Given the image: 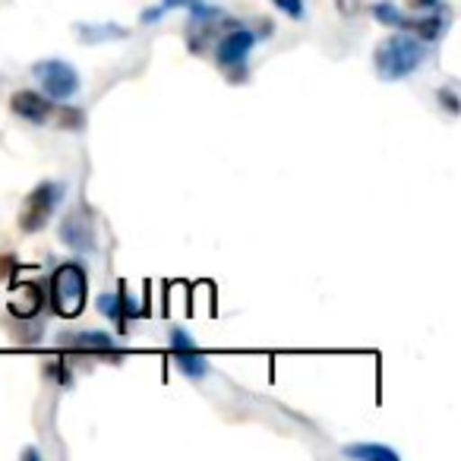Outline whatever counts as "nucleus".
<instances>
[{
  "instance_id": "1",
  "label": "nucleus",
  "mask_w": 461,
  "mask_h": 461,
  "mask_svg": "<svg viewBox=\"0 0 461 461\" xmlns=\"http://www.w3.org/2000/svg\"><path fill=\"white\" fill-rule=\"evenodd\" d=\"M427 58H429L427 41H420L417 35L398 29V32L385 35L376 45V51H373V67H376V77L383 79V83H398V79H408L411 73L420 70V67L427 64Z\"/></svg>"
},
{
  "instance_id": "2",
  "label": "nucleus",
  "mask_w": 461,
  "mask_h": 461,
  "mask_svg": "<svg viewBox=\"0 0 461 461\" xmlns=\"http://www.w3.org/2000/svg\"><path fill=\"white\" fill-rule=\"evenodd\" d=\"M48 288V310L60 320H77L83 316L89 301V272L79 259H67L51 272Z\"/></svg>"
},
{
  "instance_id": "3",
  "label": "nucleus",
  "mask_w": 461,
  "mask_h": 461,
  "mask_svg": "<svg viewBox=\"0 0 461 461\" xmlns=\"http://www.w3.org/2000/svg\"><path fill=\"white\" fill-rule=\"evenodd\" d=\"M257 41H259L257 32L247 29L244 23H238V20H230L228 29L215 39V45H212V60H215L218 70L228 77L230 86L247 83V58H250Z\"/></svg>"
},
{
  "instance_id": "4",
  "label": "nucleus",
  "mask_w": 461,
  "mask_h": 461,
  "mask_svg": "<svg viewBox=\"0 0 461 461\" xmlns=\"http://www.w3.org/2000/svg\"><path fill=\"white\" fill-rule=\"evenodd\" d=\"M67 186L60 180H41L32 190L23 196L20 212H16V228L23 234H39L51 224V218L58 215V205L64 199Z\"/></svg>"
},
{
  "instance_id": "5",
  "label": "nucleus",
  "mask_w": 461,
  "mask_h": 461,
  "mask_svg": "<svg viewBox=\"0 0 461 461\" xmlns=\"http://www.w3.org/2000/svg\"><path fill=\"white\" fill-rule=\"evenodd\" d=\"M186 10H190V23H186V29H184L186 48H190L196 58H209L212 45H215L218 35L228 29L230 16L224 14L221 7H212V4H203V0L190 4Z\"/></svg>"
},
{
  "instance_id": "6",
  "label": "nucleus",
  "mask_w": 461,
  "mask_h": 461,
  "mask_svg": "<svg viewBox=\"0 0 461 461\" xmlns=\"http://www.w3.org/2000/svg\"><path fill=\"white\" fill-rule=\"evenodd\" d=\"M32 77L39 79V92L51 98V102H70L79 92V86H83L77 67L60 58H45L39 64H32Z\"/></svg>"
},
{
  "instance_id": "7",
  "label": "nucleus",
  "mask_w": 461,
  "mask_h": 461,
  "mask_svg": "<svg viewBox=\"0 0 461 461\" xmlns=\"http://www.w3.org/2000/svg\"><path fill=\"white\" fill-rule=\"evenodd\" d=\"M58 240L73 253H92L95 250V221H92L89 209L79 205V209H70L64 218H60V228H58Z\"/></svg>"
},
{
  "instance_id": "8",
  "label": "nucleus",
  "mask_w": 461,
  "mask_h": 461,
  "mask_svg": "<svg viewBox=\"0 0 461 461\" xmlns=\"http://www.w3.org/2000/svg\"><path fill=\"white\" fill-rule=\"evenodd\" d=\"M171 354H174L177 370L184 373L186 379H205L209 376V360H205V354L199 351V345L193 341V335L186 332L184 326L171 329Z\"/></svg>"
},
{
  "instance_id": "9",
  "label": "nucleus",
  "mask_w": 461,
  "mask_h": 461,
  "mask_svg": "<svg viewBox=\"0 0 461 461\" xmlns=\"http://www.w3.org/2000/svg\"><path fill=\"white\" fill-rule=\"evenodd\" d=\"M58 348H64V351L102 354V357H114V360L123 357V351L117 348L114 335L98 332V329H86V332H60Z\"/></svg>"
},
{
  "instance_id": "10",
  "label": "nucleus",
  "mask_w": 461,
  "mask_h": 461,
  "mask_svg": "<svg viewBox=\"0 0 461 461\" xmlns=\"http://www.w3.org/2000/svg\"><path fill=\"white\" fill-rule=\"evenodd\" d=\"M98 313L104 316V320L114 322L121 332H127L130 320H136L140 316V310L133 307V301H130V291H127V282H117L114 291H104V294H98Z\"/></svg>"
},
{
  "instance_id": "11",
  "label": "nucleus",
  "mask_w": 461,
  "mask_h": 461,
  "mask_svg": "<svg viewBox=\"0 0 461 461\" xmlns=\"http://www.w3.org/2000/svg\"><path fill=\"white\" fill-rule=\"evenodd\" d=\"M48 307V288L45 282H26L20 285V288L14 291V297H10L7 310L14 320L20 322H32L35 316L41 313V310Z\"/></svg>"
},
{
  "instance_id": "12",
  "label": "nucleus",
  "mask_w": 461,
  "mask_h": 461,
  "mask_svg": "<svg viewBox=\"0 0 461 461\" xmlns=\"http://www.w3.org/2000/svg\"><path fill=\"white\" fill-rule=\"evenodd\" d=\"M10 111H14L20 121H29V123H48L51 121V111H54V102L48 95L35 89H16L10 95Z\"/></svg>"
},
{
  "instance_id": "13",
  "label": "nucleus",
  "mask_w": 461,
  "mask_h": 461,
  "mask_svg": "<svg viewBox=\"0 0 461 461\" xmlns=\"http://www.w3.org/2000/svg\"><path fill=\"white\" fill-rule=\"evenodd\" d=\"M341 452H345L348 458H354V461H398V458H402L395 448L383 446V442H348Z\"/></svg>"
},
{
  "instance_id": "14",
  "label": "nucleus",
  "mask_w": 461,
  "mask_h": 461,
  "mask_svg": "<svg viewBox=\"0 0 461 461\" xmlns=\"http://www.w3.org/2000/svg\"><path fill=\"white\" fill-rule=\"evenodd\" d=\"M58 130H64V133H79V130L86 127V114L83 108H77V104H67V102H54V111H51V121Z\"/></svg>"
},
{
  "instance_id": "15",
  "label": "nucleus",
  "mask_w": 461,
  "mask_h": 461,
  "mask_svg": "<svg viewBox=\"0 0 461 461\" xmlns=\"http://www.w3.org/2000/svg\"><path fill=\"white\" fill-rule=\"evenodd\" d=\"M77 35L86 45H95V41L104 39H127L130 32L123 26H77Z\"/></svg>"
},
{
  "instance_id": "16",
  "label": "nucleus",
  "mask_w": 461,
  "mask_h": 461,
  "mask_svg": "<svg viewBox=\"0 0 461 461\" xmlns=\"http://www.w3.org/2000/svg\"><path fill=\"white\" fill-rule=\"evenodd\" d=\"M370 10H373V16H376L379 26H385V29H402L404 14L395 7V4H392V0H379V4H373Z\"/></svg>"
},
{
  "instance_id": "17",
  "label": "nucleus",
  "mask_w": 461,
  "mask_h": 461,
  "mask_svg": "<svg viewBox=\"0 0 461 461\" xmlns=\"http://www.w3.org/2000/svg\"><path fill=\"white\" fill-rule=\"evenodd\" d=\"M190 4H196V0H158L155 7L142 10V23H158L165 14H171V10H186Z\"/></svg>"
},
{
  "instance_id": "18",
  "label": "nucleus",
  "mask_w": 461,
  "mask_h": 461,
  "mask_svg": "<svg viewBox=\"0 0 461 461\" xmlns=\"http://www.w3.org/2000/svg\"><path fill=\"white\" fill-rule=\"evenodd\" d=\"M436 102H439L442 108H446V114L458 117L461 102H458V95H455V89H452V86H439V89H436Z\"/></svg>"
},
{
  "instance_id": "19",
  "label": "nucleus",
  "mask_w": 461,
  "mask_h": 461,
  "mask_svg": "<svg viewBox=\"0 0 461 461\" xmlns=\"http://www.w3.org/2000/svg\"><path fill=\"white\" fill-rule=\"evenodd\" d=\"M272 7H278L291 20H307V4L303 0H272Z\"/></svg>"
},
{
  "instance_id": "20",
  "label": "nucleus",
  "mask_w": 461,
  "mask_h": 461,
  "mask_svg": "<svg viewBox=\"0 0 461 461\" xmlns=\"http://www.w3.org/2000/svg\"><path fill=\"white\" fill-rule=\"evenodd\" d=\"M411 14H448L446 0H408Z\"/></svg>"
},
{
  "instance_id": "21",
  "label": "nucleus",
  "mask_w": 461,
  "mask_h": 461,
  "mask_svg": "<svg viewBox=\"0 0 461 461\" xmlns=\"http://www.w3.org/2000/svg\"><path fill=\"white\" fill-rule=\"evenodd\" d=\"M20 269V259L10 257V253H0V282H10Z\"/></svg>"
},
{
  "instance_id": "22",
  "label": "nucleus",
  "mask_w": 461,
  "mask_h": 461,
  "mask_svg": "<svg viewBox=\"0 0 461 461\" xmlns=\"http://www.w3.org/2000/svg\"><path fill=\"white\" fill-rule=\"evenodd\" d=\"M335 10L341 16H357L364 10V0H335Z\"/></svg>"
}]
</instances>
